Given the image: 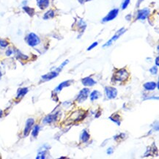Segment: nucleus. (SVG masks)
Here are the masks:
<instances>
[{"label":"nucleus","mask_w":159,"mask_h":159,"mask_svg":"<svg viewBox=\"0 0 159 159\" xmlns=\"http://www.w3.org/2000/svg\"><path fill=\"white\" fill-rule=\"evenodd\" d=\"M2 73L1 71H0V79L2 78Z\"/></svg>","instance_id":"f704fd0d"},{"label":"nucleus","mask_w":159,"mask_h":159,"mask_svg":"<svg viewBox=\"0 0 159 159\" xmlns=\"http://www.w3.org/2000/svg\"><path fill=\"white\" fill-rule=\"evenodd\" d=\"M12 54H13V51H12L11 49H8V50H7V52H6V55H7V57L11 56Z\"/></svg>","instance_id":"7c9ffc66"},{"label":"nucleus","mask_w":159,"mask_h":159,"mask_svg":"<svg viewBox=\"0 0 159 159\" xmlns=\"http://www.w3.org/2000/svg\"><path fill=\"white\" fill-rule=\"evenodd\" d=\"M113 152H114L113 148H109V149H108V150H107V154L111 155L112 153H113Z\"/></svg>","instance_id":"c756f323"},{"label":"nucleus","mask_w":159,"mask_h":159,"mask_svg":"<svg viewBox=\"0 0 159 159\" xmlns=\"http://www.w3.org/2000/svg\"><path fill=\"white\" fill-rule=\"evenodd\" d=\"M89 138H90V136H89V134L88 132H87V130H84L82 134H81V136H80L81 141L83 142H87L89 139Z\"/></svg>","instance_id":"f3484780"},{"label":"nucleus","mask_w":159,"mask_h":159,"mask_svg":"<svg viewBox=\"0 0 159 159\" xmlns=\"http://www.w3.org/2000/svg\"><path fill=\"white\" fill-rule=\"evenodd\" d=\"M79 1L80 2H81V4H83V3L86 2H89V1H90V0H79Z\"/></svg>","instance_id":"2f4dec72"},{"label":"nucleus","mask_w":159,"mask_h":159,"mask_svg":"<svg viewBox=\"0 0 159 159\" xmlns=\"http://www.w3.org/2000/svg\"><path fill=\"white\" fill-rule=\"evenodd\" d=\"M37 4L40 9L44 10L49 5V0H37Z\"/></svg>","instance_id":"4468645a"},{"label":"nucleus","mask_w":159,"mask_h":159,"mask_svg":"<svg viewBox=\"0 0 159 159\" xmlns=\"http://www.w3.org/2000/svg\"><path fill=\"white\" fill-rule=\"evenodd\" d=\"M129 76V73L126 69H120V70H117L116 71L115 75H114L113 79L115 81H124L125 80H127V79Z\"/></svg>","instance_id":"f257e3e1"},{"label":"nucleus","mask_w":159,"mask_h":159,"mask_svg":"<svg viewBox=\"0 0 159 159\" xmlns=\"http://www.w3.org/2000/svg\"><path fill=\"white\" fill-rule=\"evenodd\" d=\"M18 54H17V57L19 58V59H21V60H27L28 59V57L26 56V55H24L23 54H21V52H18Z\"/></svg>","instance_id":"393cba45"},{"label":"nucleus","mask_w":159,"mask_h":159,"mask_svg":"<svg viewBox=\"0 0 159 159\" xmlns=\"http://www.w3.org/2000/svg\"><path fill=\"white\" fill-rule=\"evenodd\" d=\"M28 91H29V89H28V88H26V87L18 89L17 91V97L16 98H23L28 93Z\"/></svg>","instance_id":"dca6fc26"},{"label":"nucleus","mask_w":159,"mask_h":159,"mask_svg":"<svg viewBox=\"0 0 159 159\" xmlns=\"http://www.w3.org/2000/svg\"><path fill=\"white\" fill-rule=\"evenodd\" d=\"M125 31H126V30H125V28H121V29H120V30H118V31L117 32V33H116L115 35L112 37L111 39H110L109 41L107 43L103 45V47L105 48V47H107V46H111V45L112 44V43H114L115 41H116V40H117L118 38H120V36L123 35V34L125 33Z\"/></svg>","instance_id":"20e7f679"},{"label":"nucleus","mask_w":159,"mask_h":159,"mask_svg":"<svg viewBox=\"0 0 159 159\" xmlns=\"http://www.w3.org/2000/svg\"><path fill=\"white\" fill-rule=\"evenodd\" d=\"M2 115H3V111L0 109V118L2 117Z\"/></svg>","instance_id":"72a5a7b5"},{"label":"nucleus","mask_w":159,"mask_h":159,"mask_svg":"<svg viewBox=\"0 0 159 159\" xmlns=\"http://www.w3.org/2000/svg\"><path fill=\"white\" fill-rule=\"evenodd\" d=\"M85 117H86V112L84 110H77V111L73 112L68 120H70L72 122H78L82 120Z\"/></svg>","instance_id":"7ed1b4c3"},{"label":"nucleus","mask_w":159,"mask_h":159,"mask_svg":"<svg viewBox=\"0 0 159 159\" xmlns=\"http://www.w3.org/2000/svg\"><path fill=\"white\" fill-rule=\"evenodd\" d=\"M118 13H119V10H118V9L111 10V11L107 14V16L103 18L102 21H103V22H108V21H111V20L115 19V18L117 16Z\"/></svg>","instance_id":"0eeeda50"},{"label":"nucleus","mask_w":159,"mask_h":159,"mask_svg":"<svg viewBox=\"0 0 159 159\" xmlns=\"http://www.w3.org/2000/svg\"><path fill=\"white\" fill-rule=\"evenodd\" d=\"M149 14H150V10L148 8H144V9L140 10V11H138L137 19L144 20L149 16Z\"/></svg>","instance_id":"1a4fd4ad"},{"label":"nucleus","mask_w":159,"mask_h":159,"mask_svg":"<svg viewBox=\"0 0 159 159\" xmlns=\"http://www.w3.org/2000/svg\"><path fill=\"white\" fill-rule=\"evenodd\" d=\"M23 9H24V11H25L26 13H27L29 16H34V11L33 8L29 7H27V6H24V7H23Z\"/></svg>","instance_id":"4be33fe9"},{"label":"nucleus","mask_w":159,"mask_h":159,"mask_svg":"<svg viewBox=\"0 0 159 159\" xmlns=\"http://www.w3.org/2000/svg\"><path fill=\"white\" fill-rule=\"evenodd\" d=\"M156 66L158 67L159 65V63H158V57H157L156 59Z\"/></svg>","instance_id":"473e14b6"},{"label":"nucleus","mask_w":159,"mask_h":159,"mask_svg":"<svg viewBox=\"0 0 159 159\" xmlns=\"http://www.w3.org/2000/svg\"><path fill=\"white\" fill-rule=\"evenodd\" d=\"M57 115H58V113L54 114V115H49L46 116V117L43 119V123L45 124L52 123V122L56 121L57 119Z\"/></svg>","instance_id":"f8f14e48"},{"label":"nucleus","mask_w":159,"mask_h":159,"mask_svg":"<svg viewBox=\"0 0 159 159\" xmlns=\"http://www.w3.org/2000/svg\"><path fill=\"white\" fill-rule=\"evenodd\" d=\"M73 82L72 80H68V81H63L60 84L58 85V87H57L56 89H55V92H60L62 90L63 88H65V87H69L70 85H71V83Z\"/></svg>","instance_id":"ddd939ff"},{"label":"nucleus","mask_w":159,"mask_h":159,"mask_svg":"<svg viewBox=\"0 0 159 159\" xmlns=\"http://www.w3.org/2000/svg\"><path fill=\"white\" fill-rule=\"evenodd\" d=\"M39 130H40V126L39 125H35L32 130V135L33 137L36 138L37 136L38 135V133H39Z\"/></svg>","instance_id":"5701e85b"},{"label":"nucleus","mask_w":159,"mask_h":159,"mask_svg":"<svg viewBox=\"0 0 159 159\" xmlns=\"http://www.w3.org/2000/svg\"><path fill=\"white\" fill-rule=\"evenodd\" d=\"M46 150H47V149H46V148H44L43 150H40L39 152H38V156L36 157V158L37 159H44V158H46Z\"/></svg>","instance_id":"412c9836"},{"label":"nucleus","mask_w":159,"mask_h":159,"mask_svg":"<svg viewBox=\"0 0 159 159\" xmlns=\"http://www.w3.org/2000/svg\"><path fill=\"white\" fill-rule=\"evenodd\" d=\"M100 95H101V93H99L98 90H94L93 92H92L90 94V100L92 101H94L95 100L98 99Z\"/></svg>","instance_id":"6ab92c4d"},{"label":"nucleus","mask_w":159,"mask_h":159,"mask_svg":"<svg viewBox=\"0 0 159 159\" xmlns=\"http://www.w3.org/2000/svg\"><path fill=\"white\" fill-rule=\"evenodd\" d=\"M89 93V89L87 88H84L83 89L79 92L78 96H77L76 101L79 102V103H83L84 101H86L87 98V96H88Z\"/></svg>","instance_id":"423d86ee"},{"label":"nucleus","mask_w":159,"mask_h":159,"mask_svg":"<svg viewBox=\"0 0 159 159\" xmlns=\"http://www.w3.org/2000/svg\"><path fill=\"white\" fill-rule=\"evenodd\" d=\"M68 60H65V62H63L62 63V65H60V67H59V68H57V71H58V72H60V71L61 70H62V69L63 68V67H64V66H65V65H66L67 64H68Z\"/></svg>","instance_id":"cd10ccee"},{"label":"nucleus","mask_w":159,"mask_h":159,"mask_svg":"<svg viewBox=\"0 0 159 159\" xmlns=\"http://www.w3.org/2000/svg\"><path fill=\"white\" fill-rule=\"evenodd\" d=\"M59 75V72L57 70L52 71V72L47 73V74H45L43 76H42V79L44 81H50L52 79H54L55 77H57Z\"/></svg>","instance_id":"9b49d317"},{"label":"nucleus","mask_w":159,"mask_h":159,"mask_svg":"<svg viewBox=\"0 0 159 159\" xmlns=\"http://www.w3.org/2000/svg\"><path fill=\"white\" fill-rule=\"evenodd\" d=\"M98 42H95V43H93V44L91 45V46H89V48H87V51H90L91 49H93V48H94L95 46H98Z\"/></svg>","instance_id":"c85d7f7f"},{"label":"nucleus","mask_w":159,"mask_h":159,"mask_svg":"<svg viewBox=\"0 0 159 159\" xmlns=\"http://www.w3.org/2000/svg\"><path fill=\"white\" fill-rule=\"evenodd\" d=\"M130 3V0H124L123 5H122V9L125 10L126 7H128V5H129Z\"/></svg>","instance_id":"bb28decb"},{"label":"nucleus","mask_w":159,"mask_h":159,"mask_svg":"<svg viewBox=\"0 0 159 159\" xmlns=\"http://www.w3.org/2000/svg\"><path fill=\"white\" fill-rule=\"evenodd\" d=\"M26 41L27 43V44L30 46L32 47H34V46H38V44H40V40L37 34L34 33H30L26 37Z\"/></svg>","instance_id":"f03ea898"},{"label":"nucleus","mask_w":159,"mask_h":159,"mask_svg":"<svg viewBox=\"0 0 159 159\" xmlns=\"http://www.w3.org/2000/svg\"><path fill=\"white\" fill-rule=\"evenodd\" d=\"M144 87L146 90L152 91L156 88V83L153 81H149V82L144 84Z\"/></svg>","instance_id":"2eb2a0df"},{"label":"nucleus","mask_w":159,"mask_h":159,"mask_svg":"<svg viewBox=\"0 0 159 159\" xmlns=\"http://www.w3.org/2000/svg\"><path fill=\"white\" fill-rule=\"evenodd\" d=\"M150 72L151 73L152 75L157 74V72H158V68H157V66H154V67H152V68H150Z\"/></svg>","instance_id":"a878e982"},{"label":"nucleus","mask_w":159,"mask_h":159,"mask_svg":"<svg viewBox=\"0 0 159 159\" xmlns=\"http://www.w3.org/2000/svg\"><path fill=\"white\" fill-rule=\"evenodd\" d=\"M34 123V120L32 118H29L26 122V126L24 130V136H27L29 135L30 130H32V126H33Z\"/></svg>","instance_id":"6e6552de"},{"label":"nucleus","mask_w":159,"mask_h":159,"mask_svg":"<svg viewBox=\"0 0 159 159\" xmlns=\"http://www.w3.org/2000/svg\"><path fill=\"white\" fill-rule=\"evenodd\" d=\"M109 119L111 120L112 122H115V123H117V125H120V117L119 115H117V114H114L113 115L109 117Z\"/></svg>","instance_id":"a211bd4d"},{"label":"nucleus","mask_w":159,"mask_h":159,"mask_svg":"<svg viewBox=\"0 0 159 159\" xmlns=\"http://www.w3.org/2000/svg\"><path fill=\"white\" fill-rule=\"evenodd\" d=\"M8 42L7 41V40H0V46H1L2 48H5L7 47V46H8Z\"/></svg>","instance_id":"b1692460"},{"label":"nucleus","mask_w":159,"mask_h":159,"mask_svg":"<svg viewBox=\"0 0 159 159\" xmlns=\"http://www.w3.org/2000/svg\"><path fill=\"white\" fill-rule=\"evenodd\" d=\"M105 93L108 99H114L117 97V90L115 87H106Z\"/></svg>","instance_id":"39448f33"},{"label":"nucleus","mask_w":159,"mask_h":159,"mask_svg":"<svg viewBox=\"0 0 159 159\" xmlns=\"http://www.w3.org/2000/svg\"><path fill=\"white\" fill-rule=\"evenodd\" d=\"M54 11H52V10H50V11H48V12H46V13H45V15L43 16V19L45 20H47V19H49V18H52L53 17H54Z\"/></svg>","instance_id":"aec40b11"},{"label":"nucleus","mask_w":159,"mask_h":159,"mask_svg":"<svg viewBox=\"0 0 159 159\" xmlns=\"http://www.w3.org/2000/svg\"><path fill=\"white\" fill-rule=\"evenodd\" d=\"M81 83L85 87H92L94 86L95 84H96V81L94 79H92L91 77H86V78H84L81 80Z\"/></svg>","instance_id":"9d476101"}]
</instances>
